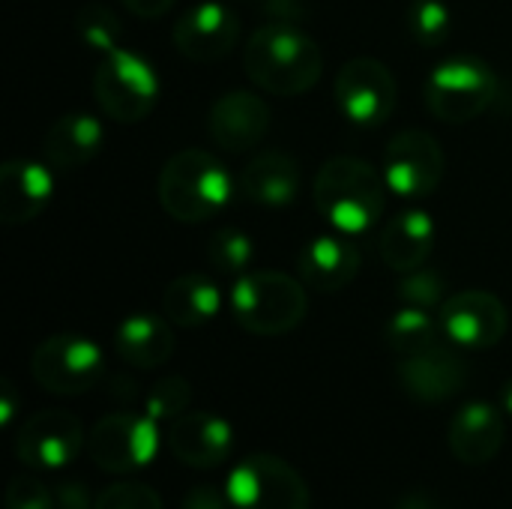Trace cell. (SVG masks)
I'll use <instances>...</instances> for the list:
<instances>
[{"label":"cell","mask_w":512,"mask_h":509,"mask_svg":"<svg viewBox=\"0 0 512 509\" xmlns=\"http://www.w3.org/2000/svg\"><path fill=\"white\" fill-rule=\"evenodd\" d=\"M243 69L264 93L300 96L324 75V51L294 21H270L249 36Z\"/></svg>","instance_id":"obj_1"},{"label":"cell","mask_w":512,"mask_h":509,"mask_svg":"<svg viewBox=\"0 0 512 509\" xmlns=\"http://www.w3.org/2000/svg\"><path fill=\"white\" fill-rule=\"evenodd\" d=\"M387 180L357 156H333L315 177V204L339 234L369 231L387 207Z\"/></svg>","instance_id":"obj_2"},{"label":"cell","mask_w":512,"mask_h":509,"mask_svg":"<svg viewBox=\"0 0 512 509\" xmlns=\"http://www.w3.org/2000/svg\"><path fill=\"white\" fill-rule=\"evenodd\" d=\"M237 183L228 168L207 150H177L159 174L156 192L162 210L177 222H207L219 216L231 198Z\"/></svg>","instance_id":"obj_3"},{"label":"cell","mask_w":512,"mask_h":509,"mask_svg":"<svg viewBox=\"0 0 512 509\" xmlns=\"http://www.w3.org/2000/svg\"><path fill=\"white\" fill-rule=\"evenodd\" d=\"M306 285L282 270H249L231 288L234 321L255 336H285L306 318Z\"/></svg>","instance_id":"obj_4"},{"label":"cell","mask_w":512,"mask_h":509,"mask_svg":"<svg viewBox=\"0 0 512 509\" xmlns=\"http://www.w3.org/2000/svg\"><path fill=\"white\" fill-rule=\"evenodd\" d=\"M429 111L444 123H471L480 117L498 96V75L495 69L474 57L456 54L441 60L423 87Z\"/></svg>","instance_id":"obj_5"},{"label":"cell","mask_w":512,"mask_h":509,"mask_svg":"<svg viewBox=\"0 0 512 509\" xmlns=\"http://www.w3.org/2000/svg\"><path fill=\"white\" fill-rule=\"evenodd\" d=\"M156 69L129 48H114L102 54L93 72V96L99 108L117 123L144 120L159 102Z\"/></svg>","instance_id":"obj_6"},{"label":"cell","mask_w":512,"mask_h":509,"mask_svg":"<svg viewBox=\"0 0 512 509\" xmlns=\"http://www.w3.org/2000/svg\"><path fill=\"white\" fill-rule=\"evenodd\" d=\"M234 509H312V492L300 471L279 456L252 453L228 474Z\"/></svg>","instance_id":"obj_7"},{"label":"cell","mask_w":512,"mask_h":509,"mask_svg":"<svg viewBox=\"0 0 512 509\" xmlns=\"http://www.w3.org/2000/svg\"><path fill=\"white\" fill-rule=\"evenodd\" d=\"M102 369V348L78 333H57L45 339L30 357L36 384L54 396H81L93 390L102 378Z\"/></svg>","instance_id":"obj_8"},{"label":"cell","mask_w":512,"mask_h":509,"mask_svg":"<svg viewBox=\"0 0 512 509\" xmlns=\"http://www.w3.org/2000/svg\"><path fill=\"white\" fill-rule=\"evenodd\" d=\"M447 171L444 150L438 138L426 129H402L390 138L384 150V180L387 189L405 201L429 198Z\"/></svg>","instance_id":"obj_9"},{"label":"cell","mask_w":512,"mask_h":509,"mask_svg":"<svg viewBox=\"0 0 512 509\" xmlns=\"http://www.w3.org/2000/svg\"><path fill=\"white\" fill-rule=\"evenodd\" d=\"M333 96L345 120H351L354 126L372 129L390 120L396 99H399V87H396L393 72L381 60L354 57L339 69Z\"/></svg>","instance_id":"obj_10"},{"label":"cell","mask_w":512,"mask_h":509,"mask_svg":"<svg viewBox=\"0 0 512 509\" xmlns=\"http://www.w3.org/2000/svg\"><path fill=\"white\" fill-rule=\"evenodd\" d=\"M87 453L105 474H135L159 453L156 420L147 414H108L93 426Z\"/></svg>","instance_id":"obj_11"},{"label":"cell","mask_w":512,"mask_h":509,"mask_svg":"<svg viewBox=\"0 0 512 509\" xmlns=\"http://www.w3.org/2000/svg\"><path fill=\"white\" fill-rule=\"evenodd\" d=\"M438 321L444 330V339L456 348L468 351H486L495 348L507 336V306L492 291H459L444 300L438 309Z\"/></svg>","instance_id":"obj_12"},{"label":"cell","mask_w":512,"mask_h":509,"mask_svg":"<svg viewBox=\"0 0 512 509\" xmlns=\"http://www.w3.org/2000/svg\"><path fill=\"white\" fill-rule=\"evenodd\" d=\"M84 447V429L69 411H39L21 423L15 456L33 471H63Z\"/></svg>","instance_id":"obj_13"},{"label":"cell","mask_w":512,"mask_h":509,"mask_svg":"<svg viewBox=\"0 0 512 509\" xmlns=\"http://www.w3.org/2000/svg\"><path fill=\"white\" fill-rule=\"evenodd\" d=\"M240 36V18L228 3L201 0L189 6L174 24V45L183 57L198 63L222 60L234 51Z\"/></svg>","instance_id":"obj_14"},{"label":"cell","mask_w":512,"mask_h":509,"mask_svg":"<svg viewBox=\"0 0 512 509\" xmlns=\"http://www.w3.org/2000/svg\"><path fill=\"white\" fill-rule=\"evenodd\" d=\"M399 384L423 405H441L468 384V363L450 345L438 342L420 354L399 357Z\"/></svg>","instance_id":"obj_15"},{"label":"cell","mask_w":512,"mask_h":509,"mask_svg":"<svg viewBox=\"0 0 512 509\" xmlns=\"http://www.w3.org/2000/svg\"><path fill=\"white\" fill-rule=\"evenodd\" d=\"M210 138L228 153H246L270 132V105L249 90H228L207 114Z\"/></svg>","instance_id":"obj_16"},{"label":"cell","mask_w":512,"mask_h":509,"mask_svg":"<svg viewBox=\"0 0 512 509\" xmlns=\"http://www.w3.org/2000/svg\"><path fill=\"white\" fill-rule=\"evenodd\" d=\"M165 441L174 459H180L189 468L210 471L231 456L234 429L228 420L216 414L192 411V414H180L177 420H171Z\"/></svg>","instance_id":"obj_17"},{"label":"cell","mask_w":512,"mask_h":509,"mask_svg":"<svg viewBox=\"0 0 512 509\" xmlns=\"http://www.w3.org/2000/svg\"><path fill=\"white\" fill-rule=\"evenodd\" d=\"M54 195L48 165L36 159H9L0 168V219L6 225L33 222Z\"/></svg>","instance_id":"obj_18"},{"label":"cell","mask_w":512,"mask_h":509,"mask_svg":"<svg viewBox=\"0 0 512 509\" xmlns=\"http://www.w3.org/2000/svg\"><path fill=\"white\" fill-rule=\"evenodd\" d=\"M504 441H507L504 414L489 402L462 405L450 423V450L468 468L489 465L501 453Z\"/></svg>","instance_id":"obj_19"},{"label":"cell","mask_w":512,"mask_h":509,"mask_svg":"<svg viewBox=\"0 0 512 509\" xmlns=\"http://www.w3.org/2000/svg\"><path fill=\"white\" fill-rule=\"evenodd\" d=\"M360 273V249L348 234H318L300 252V279L306 288L321 294H336L354 282Z\"/></svg>","instance_id":"obj_20"},{"label":"cell","mask_w":512,"mask_h":509,"mask_svg":"<svg viewBox=\"0 0 512 509\" xmlns=\"http://www.w3.org/2000/svg\"><path fill=\"white\" fill-rule=\"evenodd\" d=\"M237 195L258 207H285L300 195V162L285 150L258 153L237 177Z\"/></svg>","instance_id":"obj_21"},{"label":"cell","mask_w":512,"mask_h":509,"mask_svg":"<svg viewBox=\"0 0 512 509\" xmlns=\"http://www.w3.org/2000/svg\"><path fill=\"white\" fill-rule=\"evenodd\" d=\"M378 249L387 267H393L396 273H411L423 267L435 249V219L426 210L396 213L384 225L378 237Z\"/></svg>","instance_id":"obj_22"},{"label":"cell","mask_w":512,"mask_h":509,"mask_svg":"<svg viewBox=\"0 0 512 509\" xmlns=\"http://www.w3.org/2000/svg\"><path fill=\"white\" fill-rule=\"evenodd\" d=\"M165 315L135 312L123 318L114 330V351L123 363L135 369H156L174 354V333Z\"/></svg>","instance_id":"obj_23"},{"label":"cell","mask_w":512,"mask_h":509,"mask_svg":"<svg viewBox=\"0 0 512 509\" xmlns=\"http://www.w3.org/2000/svg\"><path fill=\"white\" fill-rule=\"evenodd\" d=\"M102 141H105L102 123L93 114L72 111V114L57 117L48 126L45 141H42V150H45V159L54 168L72 171V168L87 165L102 150Z\"/></svg>","instance_id":"obj_24"},{"label":"cell","mask_w":512,"mask_h":509,"mask_svg":"<svg viewBox=\"0 0 512 509\" xmlns=\"http://www.w3.org/2000/svg\"><path fill=\"white\" fill-rule=\"evenodd\" d=\"M222 309V291L201 273L177 276L162 297V315L177 327H204Z\"/></svg>","instance_id":"obj_25"},{"label":"cell","mask_w":512,"mask_h":509,"mask_svg":"<svg viewBox=\"0 0 512 509\" xmlns=\"http://www.w3.org/2000/svg\"><path fill=\"white\" fill-rule=\"evenodd\" d=\"M441 321H435V315L429 309H417V306H402L390 321H387V345L396 357H411L420 354L441 339Z\"/></svg>","instance_id":"obj_26"},{"label":"cell","mask_w":512,"mask_h":509,"mask_svg":"<svg viewBox=\"0 0 512 509\" xmlns=\"http://www.w3.org/2000/svg\"><path fill=\"white\" fill-rule=\"evenodd\" d=\"M453 30V12L444 0H414L408 9V33L423 48H438Z\"/></svg>","instance_id":"obj_27"},{"label":"cell","mask_w":512,"mask_h":509,"mask_svg":"<svg viewBox=\"0 0 512 509\" xmlns=\"http://www.w3.org/2000/svg\"><path fill=\"white\" fill-rule=\"evenodd\" d=\"M252 258H255L252 240H249V234H243L237 228L216 231L213 240H210V246H207V261L213 264L216 273H225V276H243V273H249Z\"/></svg>","instance_id":"obj_28"},{"label":"cell","mask_w":512,"mask_h":509,"mask_svg":"<svg viewBox=\"0 0 512 509\" xmlns=\"http://www.w3.org/2000/svg\"><path fill=\"white\" fill-rule=\"evenodd\" d=\"M75 33L81 36V42L99 54H108L114 48H120V18L93 3V6H84L78 15H75Z\"/></svg>","instance_id":"obj_29"},{"label":"cell","mask_w":512,"mask_h":509,"mask_svg":"<svg viewBox=\"0 0 512 509\" xmlns=\"http://www.w3.org/2000/svg\"><path fill=\"white\" fill-rule=\"evenodd\" d=\"M189 399H192V384L180 375H171V378H162L150 387V393L144 399V411L156 423L177 420L186 411Z\"/></svg>","instance_id":"obj_30"},{"label":"cell","mask_w":512,"mask_h":509,"mask_svg":"<svg viewBox=\"0 0 512 509\" xmlns=\"http://www.w3.org/2000/svg\"><path fill=\"white\" fill-rule=\"evenodd\" d=\"M399 300L405 306H417V309H441L444 300H447V285H444V276L438 270H426V267H417L411 273H402V282H399Z\"/></svg>","instance_id":"obj_31"},{"label":"cell","mask_w":512,"mask_h":509,"mask_svg":"<svg viewBox=\"0 0 512 509\" xmlns=\"http://www.w3.org/2000/svg\"><path fill=\"white\" fill-rule=\"evenodd\" d=\"M96 509H162V501L144 483H117L96 498Z\"/></svg>","instance_id":"obj_32"},{"label":"cell","mask_w":512,"mask_h":509,"mask_svg":"<svg viewBox=\"0 0 512 509\" xmlns=\"http://www.w3.org/2000/svg\"><path fill=\"white\" fill-rule=\"evenodd\" d=\"M6 509H57V498L36 477L18 474L6 489Z\"/></svg>","instance_id":"obj_33"},{"label":"cell","mask_w":512,"mask_h":509,"mask_svg":"<svg viewBox=\"0 0 512 509\" xmlns=\"http://www.w3.org/2000/svg\"><path fill=\"white\" fill-rule=\"evenodd\" d=\"M180 509H234V504H231L228 492L222 495V492L213 489V486H195V489L186 492Z\"/></svg>","instance_id":"obj_34"},{"label":"cell","mask_w":512,"mask_h":509,"mask_svg":"<svg viewBox=\"0 0 512 509\" xmlns=\"http://www.w3.org/2000/svg\"><path fill=\"white\" fill-rule=\"evenodd\" d=\"M57 509H96V501L90 498L87 486H81V483H63L57 489Z\"/></svg>","instance_id":"obj_35"},{"label":"cell","mask_w":512,"mask_h":509,"mask_svg":"<svg viewBox=\"0 0 512 509\" xmlns=\"http://www.w3.org/2000/svg\"><path fill=\"white\" fill-rule=\"evenodd\" d=\"M120 3L138 18H162L174 6V0H120Z\"/></svg>","instance_id":"obj_36"},{"label":"cell","mask_w":512,"mask_h":509,"mask_svg":"<svg viewBox=\"0 0 512 509\" xmlns=\"http://www.w3.org/2000/svg\"><path fill=\"white\" fill-rule=\"evenodd\" d=\"M396 509H444L429 492H408V495H402L399 498V504Z\"/></svg>","instance_id":"obj_37"},{"label":"cell","mask_w":512,"mask_h":509,"mask_svg":"<svg viewBox=\"0 0 512 509\" xmlns=\"http://www.w3.org/2000/svg\"><path fill=\"white\" fill-rule=\"evenodd\" d=\"M15 399H18V396H15V390H12V384L3 381V384H0V423H3V426L12 423V414H15V408H18Z\"/></svg>","instance_id":"obj_38"},{"label":"cell","mask_w":512,"mask_h":509,"mask_svg":"<svg viewBox=\"0 0 512 509\" xmlns=\"http://www.w3.org/2000/svg\"><path fill=\"white\" fill-rule=\"evenodd\" d=\"M501 408H504V411L512 417V381H507V384H504V390H501Z\"/></svg>","instance_id":"obj_39"}]
</instances>
